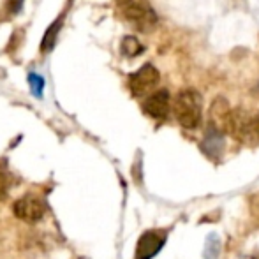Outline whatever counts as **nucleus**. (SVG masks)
Wrapping results in <instances>:
<instances>
[{
    "instance_id": "f257e3e1",
    "label": "nucleus",
    "mask_w": 259,
    "mask_h": 259,
    "mask_svg": "<svg viewBox=\"0 0 259 259\" xmlns=\"http://www.w3.org/2000/svg\"><path fill=\"white\" fill-rule=\"evenodd\" d=\"M203 99L196 90H182L175 99V116L185 129H196L201 123Z\"/></svg>"
},
{
    "instance_id": "f03ea898",
    "label": "nucleus",
    "mask_w": 259,
    "mask_h": 259,
    "mask_svg": "<svg viewBox=\"0 0 259 259\" xmlns=\"http://www.w3.org/2000/svg\"><path fill=\"white\" fill-rule=\"evenodd\" d=\"M123 16L140 32H150L157 25V14L143 0H120Z\"/></svg>"
},
{
    "instance_id": "7ed1b4c3",
    "label": "nucleus",
    "mask_w": 259,
    "mask_h": 259,
    "mask_svg": "<svg viewBox=\"0 0 259 259\" xmlns=\"http://www.w3.org/2000/svg\"><path fill=\"white\" fill-rule=\"evenodd\" d=\"M159 71L152 64H147L129 76V89L134 97H143L159 85Z\"/></svg>"
},
{
    "instance_id": "20e7f679",
    "label": "nucleus",
    "mask_w": 259,
    "mask_h": 259,
    "mask_svg": "<svg viewBox=\"0 0 259 259\" xmlns=\"http://www.w3.org/2000/svg\"><path fill=\"white\" fill-rule=\"evenodd\" d=\"M13 213L25 222H37L45 215V203L34 194H25L13 205Z\"/></svg>"
},
{
    "instance_id": "39448f33",
    "label": "nucleus",
    "mask_w": 259,
    "mask_h": 259,
    "mask_svg": "<svg viewBox=\"0 0 259 259\" xmlns=\"http://www.w3.org/2000/svg\"><path fill=\"white\" fill-rule=\"evenodd\" d=\"M166 243V233L159 229H152L141 235L136 245V259H152L160 252Z\"/></svg>"
},
{
    "instance_id": "423d86ee",
    "label": "nucleus",
    "mask_w": 259,
    "mask_h": 259,
    "mask_svg": "<svg viewBox=\"0 0 259 259\" xmlns=\"http://www.w3.org/2000/svg\"><path fill=\"white\" fill-rule=\"evenodd\" d=\"M143 111L155 120H164L169 111V94L167 90H157L143 103Z\"/></svg>"
},
{
    "instance_id": "0eeeda50",
    "label": "nucleus",
    "mask_w": 259,
    "mask_h": 259,
    "mask_svg": "<svg viewBox=\"0 0 259 259\" xmlns=\"http://www.w3.org/2000/svg\"><path fill=\"white\" fill-rule=\"evenodd\" d=\"M62 23H64V16H60L58 20H55L53 23L48 27L45 37H42V41H41V52L42 53H50L55 48V45H57L58 32H60V28H62Z\"/></svg>"
},
{
    "instance_id": "6e6552de",
    "label": "nucleus",
    "mask_w": 259,
    "mask_h": 259,
    "mask_svg": "<svg viewBox=\"0 0 259 259\" xmlns=\"http://www.w3.org/2000/svg\"><path fill=\"white\" fill-rule=\"evenodd\" d=\"M120 52H122L123 57L133 58V57H138V55L143 53L145 48L134 35H125V37L122 39V45H120Z\"/></svg>"
},
{
    "instance_id": "1a4fd4ad",
    "label": "nucleus",
    "mask_w": 259,
    "mask_h": 259,
    "mask_svg": "<svg viewBox=\"0 0 259 259\" xmlns=\"http://www.w3.org/2000/svg\"><path fill=\"white\" fill-rule=\"evenodd\" d=\"M28 85H30V92L34 94L35 97H42V92H45V87H46V81L42 76H39L37 72H30L28 74Z\"/></svg>"
},
{
    "instance_id": "9d476101",
    "label": "nucleus",
    "mask_w": 259,
    "mask_h": 259,
    "mask_svg": "<svg viewBox=\"0 0 259 259\" xmlns=\"http://www.w3.org/2000/svg\"><path fill=\"white\" fill-rule=\"evenodd\" d=\"M221 252V240L217 235H210L206 240V250H205V257L206 259H215L217 254Z\"/></svg>"
},
{
    "instance_id": "9b49d317",
    "label": "nucleus",
    "mask_w": 259,
    "mask_h": 259,
    "mask_svg": "<svg viewBox=\"0 0 259 259\" xmlns=\"http://www.w3.org/2000/svg\"><path fill=\"white\" fill-rule=\"evenodd\" d=\"M23 2L25 0H9V2H7V14L14 16V14L20 13L21 7H23Z\"/></svg>"
},
{
    "instance_id": "f8f14e48",
    "label": "nucleus",
    "mask_w": 259,
    "mask_h": 259,
    "mask_svg": "<svg viewBox=\"0 0 259 259\" xmlns=\"http://www.w3.org/2000/svg\"><path fill=\"white\" fill-rule=\"evenodd\" d=\"M7 196V178L6 175L0 173V199H6Z\"/></svg>"
},
{
    "instance_id": "ddd939ff",
    "label": "nucleus",
    "mask_w": 259,
    "mask_h": 259,
    "mask_svg": "<svg viewBox=\"0 0 259 259\" xmlns=\"http://www.w3.org/2000/svg\"><path fill=\"white\" fill-rule=\"evenodd\" d=\"M252 129H254V133L259 136V118L257 120H254V123H252Z\"/></svg>"
}]
</instances>
